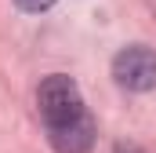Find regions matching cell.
I'll return each mask as SVG.
<instances>
[{
	"mask_svg": "<svg viewBox=\"0 0 156 153\" xmlns=\"http://www.w3.org/2000/svg\"><path fill=\"white\" fill-rule=\"evenodd\" d=\"M37 102H40V113H44V120H47V124H62V120H69V117L83 113L80 88L69 80V76H62V73L47 76V80L40 84Z\"/></svg>",
	"mask_w": 156,
	"mask_h": 153,
	"instance_id": "1",
	"label": "cell"
},
{
	"mask_svg": "<svg viewBox=\"0 0 156 153\" xmlns=\"http://www.w3.org/2000/svg\"><path fill=\"white\" fill-rule=\"evenodd\" d=\"M113 76L127 91H149V88H156V51L142 47V44L123 47L113 58Z\"/></svg>",
	"mask_w": 156,
	"mask_h": 153,
	"instance_id": "2",
	"label": "cell"
},
{
	"mask_svg": "<svg viewBox=\"0 0 156 153\" xmlns=\"http://www.w3.org/2000/svg\"><path fill=\"white\" fill-rule=\"evenodd\" d=\"M47 131L58 153H87L94 146V120L87 113H76L62 124H47Z\"/></svg>",
	"mask_w": 156,
	"mask_h": 153,
	"instance_id": "3",
	"label": "cell"
},
{
	"mask_svg": "<svg viewBox=\"0 0 156 153\" xmlns=\"http://www.w3.org/2000/svg\"><path fill=\"white\" fill-rule=\"evenodd\" d=\"M15 4H18L22 11H29V15H37V11H47V7H51L55 0H15Z\"/></svg>",
	"mask_w": 156,
	"mask_h": 153,
	"instance_id": "4",
	"label": "cell"
}]
</instances>
